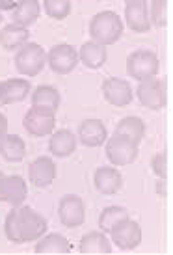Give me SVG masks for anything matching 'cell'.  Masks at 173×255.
Instances as JSON below:
<instances>
[{
    "label": "cell",
    "instance_id": "5b68a950",
    "mask_svg": "<svg viewBox=\"0 0 173 255\" xmlns=\"http://www.w3.org/2000/svg\"><path fill=\"white\" fill-rule=\"evenodd\" d=\"M138 101L142 103V107L149 108V110H162L166 107V82L157 77L144 78L140 80L136 88Z\"/></svg>",
    "mask_w": 173,
    "mask_h": 255
},
{
    "label": "cell",
    "instance_id": "4dcf8cb0",
    "mask_svg": "<svg viewBox=\"0 0 173 255\" xmlns=\"http://www.w3.org/2000/svg\"><path fill=\"white\" fill-rule=\"evenodd\" d=\"M22 0H0V9H13L21 4Z\"/></svg>",
    "mask_w": 173,
    "mask_h": 255
},
{
    "label": "cell",
    "instance_id": "836d02e7",
    "mask_svg": "<svg viewBox=\"0 0 173 255\" xmlns=\"http://www.w3.org/2000/svg\"><path fill=\"white\" fill-rule=\"evenodd\" d=\"M2 179H4V173H2V171H0V184H2Z\"/></svg>",
    "mask_w": 173,
    "mask_h": 255
},
{
    "label": "cell",
    "instance_id": "2e32d148",
    "mask_svg": "<svg viewBox=\"0 0 173 255\" xmlns=\"http://www.w3.org/2000/svg\"><path fill=\"white\" fill-rule=\"evenodd\" d=\"M106 125L101 120H86L80 123L79 127V140L86 147H99L106 142Z\"/></svg>",
    "mask_w": 173,
    "mask_h": 255
},
{
    "label": "cell",
    "instance_id": "d4e9b609",
    "mask_svg": "<svg viewBox=\"0 0 173 255\" xmlns=\"http://www.w3.org/2000/svg\"><path fill=\"white\" fill-rule=\"evenodd\" d=\"M32 107L47 108L56 112L60 108V92L52 86H37L32 93Z\"/></svg>",
    "mask_w": 173,
    "mask_h": 255
},
{
    "label": "cell",
    "instance_id": "d6986e66",
    "mask_svg": "<svg viewBox=\"0 0 173 255\" xmlns=\"http://www.w3.org/2000/svg\"><path fill=\"white\" fill-rule=\"evenodd\" d=\"M28 39H30L28 28L19 26L15 22L6 24L4 28L0 30V45L6 50H19L24 43H28Z\"/></svg>",
    "mask_w": 173,
    "mask_h": 255
},
{
    "label": "cell",
    "instance_id": "8fae6325",
    "mask_svg": "<svg viewBox=\"0 0 173 255\" xmlns=\"http://www.w3.org/2000/svg\"><path fill=\"white\" fill-rule=\"evenodd\" d=\"M125 21L130 30L134 32H149L151 30V21H149V7L147 0H130L125 2Z\"/></svg>",
    "mask_w": 173,
    "mask_h": 255
},
{
    "label": "cell",
    "instance_id": "d6a6232c",
    "mask_svg": "<svg viewBox=\"0 0 173 255\" xmlns=\"http://www.w3.org/2000/svg\"><path fill=\"white\" fill-rule=\"evenodd\" d=\"M0 105H2V82H0Z\"/></svg>",
    "mask_w": 173,
    "mask_h": 255
},
{
    "label": "cell",
    "instance_id": "30bf717a",
    "mask_svg": "<svg viewBox=\"0 0 173 255\" xmlns=\"http://www.w3.org/2000/svg\"><path fill=\"white\" fill-rule=\"evenodd\" d=\"M110 237L117 248L134 250L142 242V227L138 226L134 220L127 218L110 231Z\"/></svg>",
    "mask_w": 173,
    "mask_h": 255
},
{
    "label": "cell",
    "instance_id": "9a60e30c",
    "mask_svg": "<svg viewBox=\"0 0 173 255\" xmlns=\"http://www.w3.org/2000/svg\"><path fill=\"white\" fill-rule=\"evenodd\" d=\"M93 183H95V188L101 192V194L112 196V194H117V192L121 190L123 177L117 168H112V166H101V168L95 170Z\"/></svg>",
    "mask_w": 173,
    "mask_h": 255
},
{
    "label": "cell",
    "instance_id": "4fadbf2b",
    "mask_svg": "<svg viewBox=\"0 0 173 255\" xmlns=\"http://www.w3.org/2000/svg\"><path fill=\"white\" fill-rule=\"evenodd\" d=\"M28 196V186L19 175H4L0 184V201H6L11 207H21Z\"/></svg>",
    "mask_w": 173,
    "mask_h": 255
},
{
    "label": "cell",
    "instance_id": "e575fe53",
    "mask_svg": "<svg viewBox=\"0 0 173 255\" xmlns=\"http://www.w3.org/2000/svg\"><path fill=\"white\" fill-rule=\"evenodd\" d=\"M125 2H130V0H125Z\"/></svg>",
    "mask_w": 173,
    "mask_h": 255
},
{
    "label": "cell",
    "instance_id": "83f0119b",
    "mask_svg": "<svg viewBox=\"0 0 173 255\" xmlns=\"http://www.w3.org/2000/svg\"><path fill=\"white\" fill-rule=\"evenodd\" d=\"M43 9L52 19L64 21L71 13V0H43Z\"/></svg>",
    "mask_w": 173,
    "mask_h": 255
},
{
    "label": "cell",
    "instance_id": "9c48e42d",
    "mask_svg": "<svg viewBox=\"0 0 173 255\" xmlns=\"http://www.w3.org/2000/svg\"><path fill=\"white\" fill-rule=\"evenodd\" d=\"M22 125L28 130L32 136H47L54 130V125H56V120H54V112L52 110H47V108H39V107H32L26 112L24 120H22Z\"/></svg>",
    "mask_w": 173,
    "mask_h": 255
},
{
    "label": "cell",
    "instance_id": "5bb4252c",
    "mask_svg": "<svg viewBox=\"0 0 173 255\" xmlns=\"http://www.w3.org/2000/svg\"><path fill=\"white\" fill-rule=\"evenodd\" d=\"M28 177L34 186L47 188L51 186L56 177V164L49 156H37L34 162L28 166Z\"/></svg>",
    "mask_w": 173,
    "mask_h": 255
},
{
    "label": "cell",
    "instance_id": "44dd1931",
    "mask_svg": "<svg viewBox=\"0 0 173 255\" xmlns=\"http://www.w3.org/2000/svg\"><path fill=\"white\" fill-rule=\"evenodd\" d=\"M0 155L7 162H19L26 155V145L21 136L17 134H4L0 136Z\"/></svg>",
    "mask_w": 173,
    "mask_h": 255
},
{
    "label": "cell",
    "instance_id": "7402d4cb",
    "mask_svg": "<svg viewBox=\"0 0 173 255\" xmlns=\"http://www.w3.org/2000/svg\"><path fill=\"white\" fill-rule=\"evenodd\" d=\"M71 244L60 233H45L41 239H37L36 254H69Z\"/></svg>",
    "mask_w": 173,
    "mask_h": 255
},
{
    "label": "cell",
    "instance_id": "52a82bcc",
    "mask_svg": "<svg viewBox=\"0 0 173 255\" xmlns=\"http://www.w3.org/2000/svg\"><path fill=\"white\" fill-rule=\"evenodd\" d=\"M47 64L58 75H67L79 64V52L75 47L67 45V43L54 45L47 54Z\"/></svg>",
    "mask_w": 173,
    "mask_h": 255
},
{
    "label": "cell",
    "instance_id": "1f68e13d",
    "mask_svg": "<svg viewBox=\"0 0 173 255\" xmlns=\"http://www.w3.org/2000/svg\"><path fill=\"white\" fill-rule=\"evenodd\" d=\"M7 132V120L6 116L0 112V136H4Z\"/></svg>",
    "mask_w": 173,
    "mask_h": 255
},
{
    "label": "cell",
    "instance_id": "7c38bea8",
    "mask_svg": "<svg viewBox=\"0 0 173 255\" xmlns=\"http://www.w3.org/2000/svg\"><path fill=\"white\" fill-rule=\"evenodd\" d=\"M102 95L114 107H127L132 103V97H134L129 82L115 77H110L102 82Z\"/></svg>",
    "mask_w": 173,
    "mask_h": 255
},
{
    "label": "cell",
    "instance_id": "3957f363",
    "mask_svg": "<svg viewBox=\"0 0 173 255\" xmlns=\"http://www.w3.org/2000/svg\"><path fill=\"white\" fill-rule=\"evenodd\" d=\"M47 64V52L37 43H24L15 54V67L22 77H36Z\"/></svg>",
    "mask_w": 173,
    "mask_h": 255
},
{
    "label": "cell",
    "instance_id": "603a6c76",
    "mask_svg": "<svg viewBox=\"0 0 173 255\" xmlns=\"http://www.w3.org/2000/svg\"><path fill=\"white\" fill-rule=\"evenodd\" d=\"M39 17V2L37 0H22L17 7L11 9V19L15 24L28 28Z\"/></svg>",
    "mask_w": 173,
    "mask_h": 255
},
{
    "label": "cell",
    "instance_id": "8992f818",
    "mask_svg": "<svg viewBox=\"0 0 173 255\" xmlns=\"http://www.w3.org/2000/svg\"><path fill=\"white\" fill-rule=\"evenodd\" d=\"M127 73L136 80L157 77L159 73V56L151 50H134L127 58Z\"/></svg>",
    "mask_w": 173,
    "mask_h": 255
},
{
    "label": "cell",
    "instance_id": "6da1fadb",
    "mask_svg": "<svg viewBox=\"0 0 173 255\" xmlns=\"http://www.w3.org/2000/svg\"><path fill=\"white\" fill-rule=\"evenodd\" d=\"M4 233L13 244H26L47 233V220L30 207H13L4 222Z\"/></svg>",
    "mask_w": 173,
    "mask_h": 255
},
{
    "label": "cell",
    "instance_id": "f1b7e54d",
    "mask_svg": "<svg viewBox=\"0 0 173 255\" xmlns=\"http://www.w3.org/2000/svg\"><path fill=\"white\" fill-rule=\"evenodd\" d=\"M149 21H151V24H155L157 28L166 26V22H168V0H153Z\"/></svg>",
    "mask_w": 173,
    "mask_h": 255
},
{
    "label": "cell",
    "instance_id": "277c9868",
    "mask_svg": "<svg viewBox=\"0 0 173 255\" xmlns=\"http://www.w3.org/2000/svg\"><path fill=\"white\" fill-rule=\"evenodd\" d=\"M106 156L114 166H129L138 158V143L129 136L114 132L106 140Z\"/></svg>",
    "mask_w": 173,
    "mask_h": 255
},
{
    "label": "cell",
    "instance_id": "ba28073f",
    "mask_svg": "<svg viewBox=\"0 0 173 255\" xmlns=\"http://www.w3.org/2000/svg\"><path fill=\"white\" fill-rule=\"evenodd\" d=\"M58 218L62 222V226L69 227V229L82 226L86 220V209H84L82 199L73 194L64 196L58 205Z\"/></svg>",
    "mask_w": 173,
    "mask_h": 255
},
{
    "label": "cell",
    "instance_id": "ac0fdd59",
    "mask_svg": "<svg viewBox=\"0 0 173 255\" xmlns=\"http://www.w3.org/2000/svg\"><path fill=\"white\" fill-rule=\"evenodd\" d=\"M32 86L26 78H9L2 82V105L21 103L28 97Z\"/></svg>",
    "mask_w": 173,
    "mask_h": 255
},
{
    "label": "cell",
    "instance_id": "d590c367",
    "mask_svg": "<svg viewBox=\"0 0 173 255\" xmlns=\"http://www.w3.org/2000/svg\"><path fill=\"white\" fill-rule=\"evenodd\" d=\"M0 22H2V17H0Z\"/></svg>",
    "mask_w": 173,
    "mask_h": 255
},
{
    "label": "cell",
    "instance_id": "7a4b0ae2",
    "mask_svg": "<svg viewBox=\"0 0 173 255\" xmlns=\"http://www.w3.org/2000/svg\"><path fill=\"white\" fill-rule=\"evenodd\" d=\"M89 34H91L93 41L101 43L104 47L114 45L123 34L121 17L115 11H110V9L97 13L89 22Z\"/></svg>",
    "mask_w": 173,
    "mask_h": 255
},
{
    "label": "cell",
    "instance_id": "f546056e",
    "mask_svg": "<svg viewBox=\"0 0 173 255\" xmlns=\"http://www.w3.org/2000/svg\"><path fill=\"white\" fill-rule=\"evenodd\" d=\"M166 162H168V160H166V153H164V151L157 153V155L153 156V160H151L153 171H155L160 179H164V177H166V173H168Z\"/></svg>",
    "mask_w": 173,
    "mask_h": 255
},
{
    "label": "cell",
    "instance_id": "cb8c5ba5",
    "mask_svg": "<svg viewBox=\"0 0 173 255\" xmlns=\"http://www.w3.org/2000/svg\"><path fill=\"white\" fill-rule=\"evenodd\" d=\"M80 252L82 254H110L112 252V244H110L106 233L91 231V233H86L82 237Z\"/></svg>",
    "mask_w": 173,
    "mask_h": 255
},
{
    "label": "cell",
    "instance_id": "e0dca14e",
    "mask_svg": "<svg viewBox=\"0 0 173 255\" xmlns=\"http://www.w3.org/2000/svg\"><path fill=\"white\" fill-rule=\"evenodd\" d=\"M108 58V52H106V47L101 45L97 41H86L79 50V62L86 65L87 69H99L104 65Z\"/></svg>",
    "mask_w": 173,
    "mask_h": 255
},
{
    "label": "cell",
    "instance_id": "4316f807",
    "mask_svg": "<svg viewBox=\"0 0 173 255\" xmlns=\"http://www.w3.org/2000/svg\"><path fill=\"white\" fill-rule=\"evenodd\" d=\"M127 218H129V211L127 209L117 205L106 207L101 213V216H99V227H101L102 233H110L117 224H121L123 220Z\"/></svg>",
    "mask_w": 173,
    "mask_h": 255
},
{
    "label": "cell",
    "instance_id": "484cf974",
    "mask_svg": "<svg viewBox=\"0 0 173 255\" xmlns=\"http://www.w3.org/2000/svg\"><path fill=\"white\" fill-rule=\"evenodd\" d=\"M115 132L123 136H129L130 140L140 143L145 136V123L140 118H136V116H129V118H123L115 125Z\"/></svg>",
    "mask_w": 173,
    "mask_h": 255
},
{
    "label": "cell",
    "instance_id": "ffe728a7",
    "mask_svg": "<svg viewBox=\"0 0 173 255\" xmlns=\"http://www.w3.org/2000/svg\"><path fill=\"white\" fill-rule=\"evenodd\" d=\"M77 149V136L73 134L71 130L67 128H60L54 134L51 136V142H49V151L54 156L65 158L69 156Z\"/></svg>",
    "mask_w": 173,
    "mask_h": 255
}]
</instances>
